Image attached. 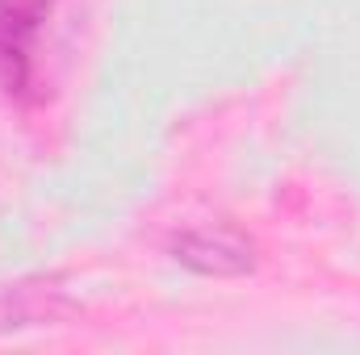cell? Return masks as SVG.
I'll return each instance as SVG.
<instances>
[{
  "label": "cell",
  "mask_w": 360,
  "mask_h": 355,
  "mask_svg": "<svg viewBox=\"0 0 360 355\" xmlns=\"http://www.w3.org/2000/svg\"><path fill=\"white\" fill-rule=\"evenodd\" d=\"M176 260H184L188 267H201V272H214V276H231V272L252 267L248 243L226 234V230H193V234H184L176 243Z\"/></svg>",
  "instance_id": "7a4b0ae2"
},
{
  "label": "cell",
  "mask_w": 360,
  "mask_h": 355,
  "mask_svg": "<svg viewBox=\"0 0 360 355\" xmlns=\"http://www.w3.org/2000/svg\"><path fill=\"white\" fill-rule=\"evenodd\" d=\"M68 305L55 288H34V284H0V335L21 330V326H42L63 318Z\"/></svg>",
  "instance_id": "3957f363"
},
{
  "label": "cell",
  "mask_w": 360,
  "mask_h": 355,
  "mask_svg": "<svg viewBox=\"0 0 360 355\" xmlns=\"http://www.w3.org/2000/svg\"><path fill=\"white\" fill-rule=\"evenodd\" d=\"M42 21V0H0V76L8 88L30 84V51Z\"/></svg>",
  "instance_id": "6da1fadb"
}]
</instances>
